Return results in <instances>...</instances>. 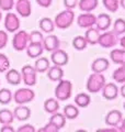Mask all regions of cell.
<instances>
[{"label":"cell","mask_w":125,"mask_h":132,"mask_svg":"<svg viewBox=\"0 0 125 132\" xmlns=\"http://www.w3.org/2000/svg\"><path fill=\"white\" fill-rule=\"evenodd\" d=\"M72 89H73V85L69 80L60 79L55 88V97L57 98V100L60 101L67 100L72 96Z\"/></svg>","instance_id":"6da1fadb"},{"label":"cell","mask_w":125,"mask_h":132,"mask_svg":"<svg viewBox=\"0 0 125 132\" xmlns=\"http://www.w3.org/2000/svg\"><path fill=\"white\" fill-rule=\"evenodd\" d=\"M105 84V77L102 75V73H93L87 81V89L89 93H99Z\"/></svg>","instance_id":"7a4b0ae2"},{"label":"cell","mask_w":125,"mask_h":132,"mask_svg":"<svg viewBox=\"0 0 125 132\" xmlns=\"http://www.w3.org/2000/svg\"><path fill=\"white\" fill-rule=\"evenodd\" d=\"M75 19V13L72 9H67L58 13L55 18V27L58 29H68L73 24Z\"/></svg>","instance_id":"3957f363"},{"label":"cell","mask_w":125,"mask_h":132,"mask_svg":"<svg viewBox=\"0 0 125 132\" xmlns=\"http://www.w3.org/2000/svg\"><path fill=\"white\" fill-rule=\"evenodd\" d=\"M119 43V35L114 31H106L100 34L98 44L101 45L104 48H111L114 47Z\"/></svg>","instance_id":"277c9868"},{"label":"cell","mask_w":125,"mask_h":132,"mask_svg":"<svg viewBox=\"0 0 125 132\" xmlns=\"http://www.w3.org/2000/svg\"><path fill=\"white\" fill-rule=\"evenodd\" d=\"M35 97V94L32 89L29 88H20L18 89L13 95L14 101L18 105H25L28 102H31Z\"/></svg>","instance_id":"5b68a950"},{"label":"cell","mask_w":125,"mask_h":132,"mask_svg":"<svg viewBox=\"0 0 125 132\" xmlns=\"http://www.w3.org/2000/svg\"><path fill=\"white\" fill-rule=\"evenodd\" d=\"M29 44V33L26 31H18L12 40V46L15 51H23L25 50Z\"/></svg>","instance_id":"8992f818"},{"label":"cell","mask_w":125,"mask_h":132,"mask_svg":"<svg viewBox=\"0 0 125 132\" xmlns=\"http://www.w3.org/2000/svg\"><path fill=\"white\" fill-rule=\"evenodd\" d=\"M21 77L26 86H34L36 84V71L30 65L23 66L21 69Z\"/></svg>","instance_id":"52a82bcc"},{"label":"cell","mask_w":125,"mask_h":132,"mask_svg":"<svg viewBox=\"0 0 125 132\" xmlns=\"http://www.w3.org/2000/svg\"><path fill=\"white\" fill-rule=\"evenodd\" d=\"M5 28L8 32H16L20 29V19L15 13H7L5 18Z\"/></svg>","instance_id":"ba28073f"},{"label":"cell","mask_w":125,"mask_h":132,"mask_svg":"<svg viewBox=\"0 0 125 132\" xmlns=\"http://www.w3.org/2000/svg\"><path fill=\"white\" fill-rule=\"evenodd\" d=\"M51 59L54 65H57V66H64L68 63V54L65 51L59 50V48L53 51Z\"/></svg>","instance_id":"9c48e42d"},{"label":"cell","mask_w":125,"mask_h":132,"mask_svg":"<svg viewBox=\"0 0 125 132\" xmlns=\"http://www.w3.org/2000/svg\"><path fill=\"white\" fill-rule=\"evenodd\" d=\"M102 96L106 99V100H113L118 97L119 95V88L118 86L113 82H110V84H104V86L102 87Z\"/></svg>","instance_id":"30bf717a"},{"label":"cell","mask_w":125,"mask_h":132,"mask_svg":"<svg viewBox=\"0 0 125 132\" xmlns=\"http://www.w3.org/2000/svg\"><path fill=\"white\" fill-rule=\"evenodd\" d=\"M77 23L80 28L88 29L95 24V15L92 13H89V12L82 13L77 18Z\"/></svg>","instance_id":"8fae6325"},{"label":"cell","mask_w":125,"mask_h":132,"mask_svg":"<svg viewBox=\"0 0 125 132\" xmlns=\"http://www.w3.org/2000/svg\"><path fill=\"white\" fill-rule=\"evenodd\" d=\"M15 10L21 16L28 18L31 14V11H32L31 2L29 0H18L15 3Z\"/></svg>","instance_id":"7c38bea8"},{"label":"cell","mask_w":125,"mask_h":132,"mask_svg":"<svg viewBox=\"0 0 125 132\" xmlns=\"http://www.w3.org/2000/svg\"><path fill=\"white\" fill-rule=\"evenodd\" d=\"M26 54L31 59H36L42 55V53L44 51L43 44L42 43H29L26 46Z\"/></svg>","instance_id":"4fadbf2b"},{"label":"cell","mask_w":125,"mask_h":132,"mask_svg":"<svg viewBox=\"0 0 125 132\" xmlns=\"http://www.w3.org/2000/svg\"><path fill=\"white\" fill-rule=\"evenodd\" d=\"M13 116L15 119H18L19 121H25L30 118L31 116V110L29 107L24 105H19L16 108L13 110Z\"/></svg>","instance_id":"5bb4252c"},{"label":"cell","mask_w":125,"mask_h":132,"mask_svg":"<svg viewBox=\"0 0 125 132\" xmlns=\"http://www.w3.org/2000/svg\"><path fill=\"white\" fill-rule=\"evenodd\" d=\"M95 24L100 31H106L111 26V16L106 13H101L95 16Z\"/></svg>","instance_id":"9a60e30c"},{"label":"cell","mask_w":125,"mask_h":132,"mask_svg":"<svg viewBox=\"0 0 125 132\" xmlns=\"http://www.w3.org/2000/svg\"><path fill=\"white\" fill-rule=\"evenodd\" d=\"M42 44H43V47L46 50V51L53 52L59 47V40H58L56 35L52 34V35H48L47 38H45L43 40V42H42Z\"/></svg>","instance_id":"2e32d148"},{"label":"cell","mask_w":125,"mask_h":132,"mask_svg":"<svg viewBox=\"0 0 125 132\" xmlns=\"http://www.w3.org/2000/svg\"><path fill=\"white\" fill-rule=\"evenodd\" d=\"M122 121V113L119 110H111L105 117V123L110 127H118Z\"/></svg>","instance_id":"e0dca14e"},{"label":"cell","mask_w":125,"mask_h":132,"mask_svg":"<svg viewBox=\"0 0 125 132\" xmlns=\"http://www.w3.org/2000/svg\"><path fill=\"white\" fill-rule=\"evenodd\" d=\"M100 30L98 28H94L93 26L88 28V30L86 31V34H85V38L87 40V42L91 45H97L98 44V41H99V36H100Z\"/></svg>","instance_id":"ac0fdd59"},{"label":"cell","mask_w":125,"mask_h":132,"mask_svg":"<svg viewBox=\"0 0 125 132\" xmlns=\"http://www.w3.org/2000/svg\"><path fill=\"white\" fill-rule=\"evenodd\" d=\"M109 61L104 57H100L93 61L92 65H91V69L93 73H103L109 68Z\"/></svg>","instance_id":"d6986e66"},{"label":"cell","mask_w":125,"mask_h":132,"mask_svg":"<svg viewBox=\"0 0 125 132\" xmlns=\"http://www.w3.org/2000/svg\"><path fill=\"white\" fill-rule=\"evenodd\" d=\"M47 77L51 79L52 81H59L60 79H62V76H64V71L60 66H49V68L47 69Z\"/></svg>","instance_id":"ffe728a7"},{"label":"cell","mask_w":125,"mask_h":132,"mask_svg":"<svg viewBox=\"0 0 125 132\" xmlns=\"http://www.w3.org/2000/svg\"><path fill=\"white\" fill-rule=\"evenodd\" d=\"M111 60L113 63L119 64V65H125V50L124 48H115L111 51L110 54Z\"/></svg>","instance_id":"44dd1931"},{"label":"cell","mask_w":125,"mask_h":132,"mask_svg":"<svg viewBox=\"0 0 125 132\" xmlns=\"http://www.w3.org/2000/svg\"><path fill=\"white\" fill-rule=\"evenodd\" d=\"M6 79L12 86H16L19 85L21 80H22V77H21V73L18 72L16 69H9L6 74Z\"/></svg>","instance_id":"7402d4cb"},{"label":"cell","mask_w":125,"mask_h":132,"mask_svg":"<svg viewBox=\"0 0 125 132\" xmlns=\"http://www.w3.org/2000/svg\"><path fill=\"white\" fill-rule=\"evenodd\" d=\"M78 6L83 12H91L98 7V0H80Z\"/></svg>","instance_id":"603a6c76"},{"label":"cell","mask_w":125,"mask_h":132,"mask_svg":"<svg viewBox=\"0 0 125 132\" xmlns=\"http://www.w3.org/2000/svg\"><path fill=\"white\" fill-rule=\"evenodd\" d=\"M49 61L46 57H40L35 61V65H34V69L36 71V73H44L46 72L49 68Z\"/></svg>","instance_id":"cb8c5ba5"},{"label":"cell","mask_w":125,"mask_h":132,"mask_svg":"<svg viewBox=\"0 0 125 132\" xmlns=\"http://www.w3.org/2000/svg\"><path fill=\"white\" fill-rule=\"evenodd\" d=\"M90 96L88 94H85V93H80L78 94L76 97H75V104H76L78 107L80 108H86L90 105Z\"/></svg>","instance_id":"d4e9b609"},{"label":"cell","mask_w":125,"mask_h":132,"mask_svg":"<svg viewBox=\"0 0 125 132\" xmlns=\"http://www.w3.org/2000/svg\"><path fill=\"white\" fill-rule=\"evenodd\" d=\"M14 116L13 112L9 109H1L0 110V123L1 125H11L13 122Z\"/></svg>","instance_id":"484cf974"},{"label":"cell","mask_w":125,"mask_h":132,"mask_svg":"<svg viewBox=\"0 0 125 132\" xmlns=\"http://www.w3.org/2000/svg\"><path fill=\"white\" fill-rule=\"evenodd\" d=\"M44 109L48 113H55L59 109V104H58L57 99L55 98H49L44 102Z\"/></svg>","instance_id":"4316f807"},{"label":"cell","mask_w":125,"mask_h":132,"mask_svg":"<svg viewBox=\"0 0 125 132\" xmlns=\"http://www.w3.org/2000/svg\"><path fill=\"white\" fill-rule=\"evenodd\" d=\"M40 29L45 33H52L55 29V24L49 18H43L40 21Z\"/></svg>","instance_id":"83f0119b"},{"label":"cell","mask_w":125,"mask_h":132,"mask_svg":"<svg viewBox=\"0 0 125 132\" xmlns=\"http://www.w3.org/2000/svg\"><path fill=\"white\" fill-rule=\"evenodd\" d=\"M66 119H76L79 116V110L74 105H67L64 108V113Z\"/></svg>","instance_id":"f1b7e54d"},{"label":"cell","mask_w":125,"mask_h":132,"mask_svg":"<svg viewBox=\"0 0 125 132\" xmlns=\"http://www.w3.org/2000/svg\"><path fill=\"white\" fill-rule=\"evenodd\" d=\"M49 122H52L53 125H55L58 129H61V128H64L65 123H66V118H65V116L62 113L55 112V113H53Z\"/></svg>","instance_id":"f546056e"},{"label":"cell","mask_w":125,"mask_h":132,"mask_svg":"<svg viewBox=\"0 0 125 132\" xmlns=\"http://www.w3.org/2000/svg\"><path fill=\"white\" fill-rule=\"evenodd\" d=\"M12 97H13V95H12L10 89H7V88L0 89V105L10 104L12 100Z\"/></svg>","instance_id":"4dcf8cb0"},{"label":"cell","mask_w":125,"mask_h":132,"mask_svg":"<svg viewBox=\"0 0 125 132\" xmlns=\"http://www.w3.org/2000/svg\"><path fill=\"white\" fill-rule=\"evenodd\" d=\"M113 79L119 84L125 82V65H122L118 69H115L113 73Z\"/></svg>","instance_id":"1f68e13d"},{"label":"cell","mask_w":125,"mask_h":132,"mask_svg":"<svg viewBox=\"0 0 125 132\" xmlns=\"http://www.w3.org/2000/svg\"><path fill=\"white\" fill-rule=\"evenodd\" d=\"M73 45H74L75 48L78 50V51H82V50H85L87 47L88 42H87L86 38H83L81 35H78L73 40Z\"/></svg>","instance_id":"d6a6232c"},{"label":"cell","mask_w":125,"mask_h":132,"mask_svg":"<svg viewBox=\"0 0 125 132\" xmlns=\"http://www.w3.org/2000/svg\"><path fill=\"white\" fill-rule=\"evenodd\" d=\"M113 31L118 35L125 33V20L124 19H116L113 26Z\"/></svg>","instance_id":"836d02e7"},{"label":"cell","mask_w":125,"mask_h":132,"mask_svg":"<svg viewBox=\"0 0 125 132\" xmlns=\"http://www.w3.org/2000/svg\"><path fill=\"white\" fill-rule=\"evenodd\" d=\"M43 40L44 36L40 31H32L29 34V43H42Z\"/></svg>","instance_id":"e575fe53"},{"label":"cell","mask_w":125,"mask_h":132,"mask_svg":"<svg viewBox=\"0 0 125 132\" xmlns=\"http://www.w3.org/2000/svg\"><path fill=\"white\" fill-rule=\"evenodd\" d=\"M103 5L110 12H116L119 9V0H103Z\"/></svg>","instance_id":"d590c367"},{"label":"cell","mask_w":125,"mask_h":132,"mask_svg":"<svg viewBox=\"0 0 125 132\" xmlns=\"http://www.w3.org/2000/svg\"><path fill=\"white\" fill-rule=\"evenodd\" d=\"M10 67V61L9 59L2 53H0V73L7 72Z\"/></svg>","instance_id":"8d00e7d4"},{"label":"cell","mask_w":125,"mask_h":132,"mask_svg":"<svg viewBox=\"0 0 125 132\" xmlns=\"http://www.w3.org/2000/svg\"><path fill=\"white\" fill-rule=\"evenodd\" d=\"M14 0H0V10L1 11H10L13 9Z\"/></svg>","instance_id":"74e56055"},{"label":"cell","mask_w":125,"mask_h":132,"mask_svg":"<svg viewBox=\"0 0 125 132\" xmlns=\"http://www.w3.org/2000/svg\"><path fill=\"white\" fill-rule=\"evenodd\" d=\"M58 131H59V129L55 125H53L52 122H48L44 128L39 130V132H58Z\"/></svg>","instance_id":"f35d334b"},{"label":"cell","mask_w":125,"mask_h":132,"mask_svg":"<svg viewBox=\"0 0 125 132\" xmlns=\"http://www.w3.org/2000/svg\"><path fill=\"white\" fill-rule=\"evenodd\" d=\"M8 43V34L6 31L0 30V50L5 48Z\"/></svg>","instance_id":"ab89813d"},{"label":"cell","mask_w":125,"mask_h":132,"mask_svg":"<svg viewBox=\"0 0 125 132\" xmlns=\"http://www.w3.org/2000/svg\"><path fill=\"white\" fill-rule=\"evenodd\" d=\"M78 5V0H64V6L67 8V9H74L76 8Z\"/></svg>","instance_id":"60d3db41"},{"label":"cell","mask_w":125,"mask_h":132,"mask_svg":"<svg viewBox=\"0 0 125 132\" xmlns=\"http://www.w3.org/2000/svg\"><path fill=\"white\" fill-rule=\"evenodd\" d=\"M18 132H35L34 127L31 125H24L18 129Z\"/></svg>","instance_id":"b9f144b4"},{"label":"cell","mask_w":125,"mask_h":132,"mask_svg":"<svg viewBox=\"0 0 125 132\" xmlns=\"http://www.w3.org/2000/svg\"><path fill=\"white\" fill-rule=\"evenodd\" d=\"M36 2L39 3L41 7H44V8H47L52 5L53 0H36Z\"/></svg>","instance_id":"7bdbcfd3"},{"label":"cell","mask_w":125,"mask_h":132,"mask_svg":"<svg viewBox=\"0 0 125 132\" xmlns=\"http://www.w3.org/2000/svg\"><path fill=\"white\" fill-rule=\"evenodd\" d=\"M1 132H14V129L10 125H2V128L0 129Z\"/></svg>","instance_id":"ee69618b"},{"label":"cell","mask_w":125,"mask_h":132,"mask_svg":"<svg viewBox=\"0 0 125 132\" xmlns=\"http://www.w3.org/2000/svg\"><path fill=\"white\" fill-rule=\"evenodd\" d=\"M116 131H119V129H114V127L110 128V129H99L98 130V132H116Z\"/></svg>","instance_id":"f6af8a7d"},{"label":"cell","mask_w":125,"mask_h":132,"mask_svg":"<svg viewBox=\"0 0 125 132\" xmlns=\"http://www.w3.org/2000/svg\"><path fill=\"white\" fill-rule=\"evenodd\" d=\"M119 40H120L119 42H120V45H121V47H122V48H124V50H125V36H123L122 39H119Z\"/></svg>","instance_id":"bcb514c9"},{"label":"cell","mask_w":125,"mask_h":132,"mask_svg":"<svg viewBox=\"0 0 125 132\" xmlns=\"http://www.w3.org/2000/svg\"><path fill=\"white\" fill-rule=\"evenodd\" d=\"M121 122H122V125H121L119 131H123V132H125V119H124V120H122Z\"/></svg>","instance_id":"7dc6e473"},{"label":"cell","mask_w":125,"mask_h":132,"mask_svg":"<svg viewBox=\"0 0 125 132\" xmlns=\"http://www.w3.org/2000/svg\"><path fill=\"white\" fill-rule=\"evenodd\" d=\"M120 92H121V95H122V97H123V98H125V84L122 86V87H121Z\"/></svg>","instance_id":"c3c4849f"},{"label":"cell","mask_w":125,"mask_h":132,"mask_svg":"<svg viewBox=\"0 0 125 132\" xmlns=\"http://www.w3.org/2000/svg\"><path fill=\"white\" fill-rule=\"evenodd\" d=\"M120 5L125 9V0H121V1H120Z\"/></svg>","instance_id":"681fc988"},{"label":"cell","mask_w":125,"mask_h":132,"mask_svg":"<svg viewBox=\"0 0 125 132\" xmlns=\"http://www.w3.org/2000/svg\"><path fill=\"white\" fill-rule=\"evenodd\" d=\"M1 19H2V13H1V10H0V21H1Z\"/></svg>","instance_id":"f907efd6"},{"label":"cell","mask_w":125,"mask_h":132,"mask_svg":"<svg viewBox=\"0 0 125 132\" xmlns=\"http://www.w3.org/2000/svg\"><path fill=\"white\" fill-rule=\"evenodd\" d=\"M124 109H125V102H124Z\"/></svg>","instance_id":"816d5d0a"}]
</instances>
